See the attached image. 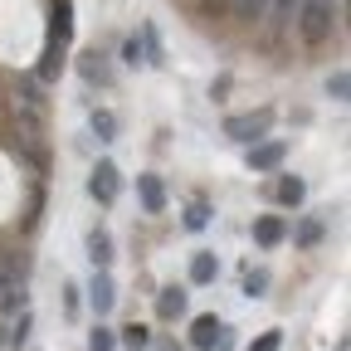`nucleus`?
<instances>
[{
    "label": "nucleus",
    "mask_w": 351,
    "mask_h": 351,
    "mask_svg": "<svg viewBox=\"0 0 351 351\" xmlns=\"http://www.w3.org/2000/svg\"><path fill=\"white\" fill-rule=\"evenodd\" d=\"M112 346H117V337H112L103 322H98L93 332H88V351H112Z\"/></svg>",
    "instance_id": "nucleus-24"
},
{
    "label": "nucleus",
    "mask_w": 351,
    "mask_h": 351,
    "mask_svg": "<svg viewBox=\"0 0 351 351\" xmlns=\"http://www.w3.org/2000/svg\"><path fill=\"white\" fill-rule=\"evenodd\" d=\"M234 15L239 20H263L269 15V0H234Z\"/></svg>",
    "instance_id": "nucleus-23"
},
{
    "label": "nucleus",
    "mask_w": 351,
    "mask_h": 351,
    "mask_svg": "<svg viewBox=\"0 0 351 351\" xmlns=\"http://www.w3.org/2000/svg\"><path fill=\"white\" fill-rule=\"evenodd\" d=\"M88 302H93V313L108 317L112 313V302H117V283L108 269H93V283H88Z\"/></svg>",
    "instance_id": "nucleus-7"
},
{
    "label": "nucleus",
    "mask_w": 351,
    "mask_h": 351,
    "mask_svg": "<svg viewBox=\"0 0 351 351\" xmlns=\"http://www.w3.org/2000/svg\"><path fill=\"white\" fill-rule=\"evenodd\" d=\"M117 191H122V171H117L112 161H98V166H93V176H88V195H93L98 205H112V200H117Z\"/></svg>",
    "instance_id": "nucleus-5"
},
{
    "label": "nucleus",
    "mask_w": 351,
    "mask_h": 351,
    "mask_svg": "<svg viewBox=\"0 0 351 351\" xmlns=\"http://www.w3.org/2000/svg\"><path fill=\"white\" fill-rule=\"evenodd\" d=\"M137 39H142V59H147V69H166V49H161L156 25H142V29H137Z\"/></svg>",
    "instance_id": "nucleus-15"
},
{
    "label": "nucleus",
    "mask_w": 351,
    "mask_h": 351,
    "mask_svg": "<svg viewBox=\"0 0 351 351\" xmlns=\"http://www.w3.org/2000/svg\"><path fill=\"white\" fill-rule=\"evenodd\" d=\"M337 351H346V341H341V346H337Z\"/></svg>",
    "instance_id": "nucleus-30"
},
{
    "label": "nucleus",
    "mask_w": 351,
    "mask_h": 351,
    "mask_svg": "<svg viewBox=\"0 0 351 351\" xmlns=\"http://www.w3.org/2000/svg\"><path fill=\"white\" fill-rule=\"evenodd\" d=\"M78 73H83V83H88V88H112V78H117V73H112V64H108L98 49L78 54Z\"/></svg>",
    "instance_id": "nucleus-6"
},
{
    "label": "nucleus",
    "mask_w": 351,
    "mask_h": 351,
    "mask_svg": "<svg viewBox=\"0 0 351 351\" xmlns=\"http://www.w3.org/2000/svg\"><path fill=\"white\" fill-rule=\"evenodd\" d=\"M283 239H288V219L283 215H258L254 219V244L258 249H278Z\"/></svg>",
    "instance_id": "nucleus-9"
},
{
    "label": "nucleus",
    "mask_w": 351,
    "mask_h": 351,
    "mask_svg": "<svg viewBox=\"0 0 351 351\" xmlns=\"http://www.w3.org/2000/svg\"><path fill=\"white\" fill-rule=\"evenodd\" d=\"M269 293V269H249L244 274V298H263Z\"/></svg>",
    "instance_id": "nucleus-21"
},
{
    "label": "nucleus",
    "mask_w": 351,
    "mask_h": 351,
    "mask_svg": "<svg viewBox=\"0 0 351 351\" xmlns=\"http://www.w3.org/2000/svg\"><path fill=\"white\" fill-rule=\"evenodd\" d=\"M293 25H298L302 44H327L332 39V5H327V0H302Z\"/></svg>",
    "instance_id": "nucleus-3"
},
{
    "label": "nucleus",
    "mask_w": 351,
    "mask_h": 351,
    "mask_svg": "<svg viewBox=\"0 0 351 351\" xmlns=\"http://www.w3.org/2000/svg\"><path fill=\"white\" fill-rule=\"evenodd\" d=\"M269 132H274V108H258V112H234V117H225V137H230V142H239V147L263 142Z\"/></svg>",
    "instance_id": "nucleus-2"
},
{
    "label": "nucleus",
    "mask_w": 351,
    "mask_h": 351,
    "mask_svg": "<svg viewBox=\"0 0 351 351\" xmlns=\"http://www.w3.org/2000/svg\"><path fill=\"white\" fill-rule=\"evenodd\" d=\"M346 93H351V73H346V69L327 73V98H332V103H346Z\"/></svg>",
    "instance_id": "nucleus-20"
},
{
    "label": "nucleus",
    "mask_w": 351,
    "mask_h": 351,
    "mask_svg": "<svg viewBox=\"0 0 351 351\" xmlns=\"http://www.w3.org/2000/svg\"><path fill=\"white\" fill-rule=\"evenodd\" d=\"M156 351H186V346H176V341H156Z\"/></svg>",
    "instance_id": "nucleus-29"
},
{
    "label": "nucleus",
    "mask_w": 351,
    "mask_h": 351,
    "mask_svg": "<svg viewBox=\"0 0 351 351\" xmlns=\"http://www.w3.org/2000/svg\"><path fill=\"white\" fill-rule=\"evenodd\" d=\"M298 5H302V0H269V15H263V20H269L274 29H288L293 15H298Z\"/></svg>",
    "instance_id": "nucleus-16"
},
{
    "label": "nucleus",
    "mask_w": 351,
    "mask_h": 351,
    "mask_svg": "<svg viewBox=\"0 0 351 351\" xmlns=\"http://www.w3.org/2000/svg\"><path fill=\"white\" fill-rule=\"evenodd\" d=\"M122 64H127V69H142V64H147V59H142V39H137V34H127V39H122Z\"/></svg>",
    "instance_id": "nucleus-22"
},
{
    "label": "nucleus",
    "mask_w": 351,
    "mask_h": 351,
    "mask_svg": "<svg viewBox=\"0 0 351 351\" xmlns=\"http://www.w3.org/2000/svg\"><path fill=\"white\" fill-rule=\"evenodd\" d=\"M278 346H283V332H278V327H274V332H263V337H254V341H249V351H278Z\"/></svg>",
    "instance_id": "nucleus-26"
},
{
    "label": "nucleus",
    "mask_w": 351,
    "mask_h": 351,
    "mask_svg": "<svg viewBox=\"0 0 351 351\" xmlns=\"http://www.w3.org/2000/svg\"><path fill=\"white\" fill-rule=\"evenodd\" d=\"M29 327H34V317H29V313H20V322H15V332H10V341H15V346H25V341H29Z\"/></svg>",
    "instance_id": "nucleus-27"
},
{
    "label": "nucleus",
    "mask_w": 351,
    "mask_h": 351,
    "mask_svg": "<svg viewBox=\"0 0 351 351\" xmlns=\"http://www.w3.org/2000/svg\"><path fill=\"white\" fill-rule=\"evenodd\" d=\"M69 39H73V5H69V0H54V10H49V44H44V64H39V78L44 83H54L64 73Z\"/></svg>",
    "instance_id": "nucleus-1"
},
{
    "label": "nucleus",
    "mask_w": 351,
    "mask_h": 351,
    "mask_svg": "<svg viewBox=\"0 0 351 351\" xmlns=\"http://www.w3.org/2000/svg\"><path fill=\"white\" fill-rule=\"evenodd\" d=\"M205 225H210V205H205V200H195V205L186 210V230H205Z\"/></svg>",
    "instance_id": "nucleus-25"
},
{
    "label": "nucleus",
    "mask_w": 351,
    "mask_h": 351,
    "mask_svg": "<svg viewBox=\"0 0 351 351\" xmlns=\"http://www.w3.org/2000/svg\"><path fill=\"white\" fill-rule=\"evenodd\" d=\"M283 156H288V137H263V142H254V147L244 152V166H249L254 176H263V171H278Z\"/></svg>",
    "instance_id": "nucleus-4"
},
{
    "label": "nucleus",
    "mask_w": 351,
    "mask_h": 351,
    "mask_svg": "<svg viewBox=\"0 0 351 351\" xmlns=\"http://www.w3.org/2000/svg\"><path fill=\"white\" fill-rule=\"evenodd\" d=\"M64 313H69V317H73V313H78V288H73V283H69V288H64Z\"/></svg>",
    "instance_id": "nucleus-28"
},
{
    "label": "nucleus",
    "mask_w": 351,
    "mask_h": 351,
    "mask_svg": "<svg viewBox=\"0 0 351 351\" xmlns=\"http://www.w3.org/2000/svg\"><path fill=\"white\" fill-rule=\"evenodd\" d=\"M322 234H327V230H322V219H302V225L293 230V244H298V249H317Z\"/></svg>",
    "instance_id": "nucleus-17"
},
{
    "label": "nucleus",
    "mask_w": 351,
    "mask_h": 351,
    "mask_svg": "<svg viewBox=\"0 0 351 351\" xmlns=\"http://www.w3.org/2000/svg\"><path fill=\"white\" fill-rule=\"evenodd\" d=\"M274 195H278V205L298 210V205L307 200V181H302V176H278V186H274Z\"/></svg>",
    "instance_id": "nucleus-14"
},
{
    "label": "nucleus",
    "mask_w": 351,
    "mask_h": 351,
    "mask_svg": "<svg viewBox=\"0 0 351 351\" xmlns=\"http://www.w3.org/2000/svg\"><path fill=\"white\" fill-rule=\"evenodd\" d=\"M122 346H127V351H147V346H152V332H147L142 322H132V327H122Z\"/></svg>",
    "instance_id": "nucleus-19"
},
{
    "label": "nucleus",
    "mask_w": 351,
    "mask_h": 351,
    "mask_svg": "<svg viewBox=\"0 0 351 351\" xmlns=\"http://www.w3.org/2000/svg\"><path fill=\"white\" fill-rule=\"evenodd\" d=\"M83 244H88V258H93V269H108V263L117 258V254H112V234H108L103 225L88 230V239H83Z\"/></svg>",
    "instance_id": "nucleus-11"
},
{
    "label": "nucleus",
    "mask_w": 351,
    "mask_h": 351,
    "mask_svg": "<svg viewBox=\"0 0 351 351\" xmlns=\"http://www.w3.org/2000/svg\"><path fill=\"white\" fill-rule=\"evenodd\" d=\"M137 200H142L147 215H161V210H166V186H161L156 171H142V176H137Z\"/></svg>",
    "instance_id": "nucleus-10"
},
{
    "label": "nucleus",
    "mask_w": 351,
    "mask_h": 351,
    "mask_svg": "<svg viewBox=\"0 0 351 351\" xmlns=\"http://www.w3.org/2000/svg\"><path fill=\"white\" fill-rule=\"evenodd\" d=\"M215 278H219V258H215L210 249L191 254V283H195V288H205V283H215Z\"/></svg>",
    "instance_id": "nucleus-13"
},
{
    "label": "nucleus",
    "mask_w": 351,
    "mask_h": 351,
    "mask_svg": "<svg viewBox=\"0 0 351 351\" xmlns=\"http://www.w3.org/2000/svg\"><path fill=\"white\" fill-rule=\"evenodd\" d=\"M219 332H225V322H219L215 313H200L191 322V351H215L219 346Z\"/></svg>",
    "instance_id": "nucleus-8"
},
{
    "label": "nucleus",
    "mask_w": 351,
    "mask_h": 351,
    "mask_svg": "<svg viewBox=\"0 0 351 351\" xmlns=\"http://www.w3.org/2000/svg\"><path fill=\"white\" fill-rule=\"evenodd\" d=\"M88 122H93V137H98V142H112V137H117V112L93 108V117H88Z\"/></svg>",
    "instance_id": "nucleus-18"
},
{
    "label": "nucleus",
    "mask_w": 351,
    "mask_h": 351,
    "mask_svg": "<svg viewBox=\"0 0 351 351\" xmlns=\"http://www.w3.org/2000/svg\"><path fill=\"white\" fill-rule=\"evenodd\" d=\"M186 298H191V293H186L181 283H171V288H161V293H156V317L176 322V317L186 313Z\"/></svg>",
    "instance_id": "nucleus-12"
}]
</instances>
